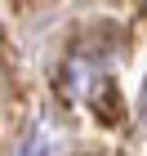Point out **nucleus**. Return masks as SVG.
I'll list each match as a JSON object with an SVG mask.
<instances>
[{"mask_svg":"<svg viewBox=\"0 0 147 156\" xmlns=\"http://www.w3.org/2000/svg\"><path fill=\"white\" fill-rule=\"evenodd\" d=\"M18 9H40V5H49V0H13Z\"/></svg>","mask_w":147,"mask_h":156,"instance_id":"f257e3e1","label":"nucleus"},{"mask_svg":"<svg viewBox=\"0 0 147 156\" xmlns=\"http://www.w3.org/2000/svg\"><path fill=\"white\" fill-rule=\"evenodd\" d=\"M143 5H147V0H143Z\"/></svg>","mask_w":147,"mask_h":156,"instance_id":"f03ea898","label":"nucleus"}]
</instances>
